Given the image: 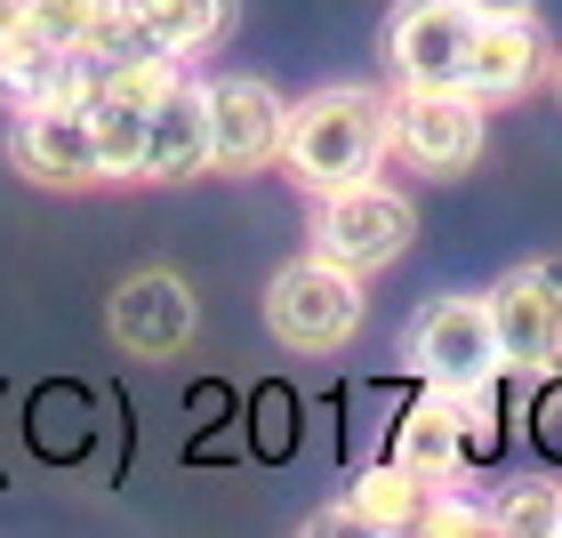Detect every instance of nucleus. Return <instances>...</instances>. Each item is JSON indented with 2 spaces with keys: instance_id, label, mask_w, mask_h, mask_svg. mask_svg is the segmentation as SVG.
<instances>
[{
  "instance_id": "f257e3e1",
  "label": "nucleus",
  "mask_w": 562,
  "mask_h": 538,
  "mask_svg": "<svg viewBox=\"0 0 562 538\" xmlns=\"http://www.w3.org/2000/svg\"><path fill=\"white\" fill-rule=\"evenodd\" d=\"M394 153V97L378 89H314L290 105V137H281V169L297 177L305 193H338V186H362V177L386 169Z\"/></svg>"
},
{
  "instance_id": "f03ea898",
  "label": "nucleus",
  "mask_w": 562,
  "mask_h": 538,
  "mask_svg": "<svg viewBox=\"0 0 562 538\" xmlns=\"http://www.w3.org/2000/svg\"><path fill=\"white\" fill-rule=\"evenodd\" d=\"M362 273L322 258V249H305V258H290L273 281H266V329L290 354H346L353 338H362Z\"/></svg>"
},
{
  "instance_id": "7ed1b4c3",
  "label": "nucleus",
  "mask_w": 562,
  "mask_h": 538,
  "mask_svg": "<svg viewBox=\"0 0 562 538\" xmlns=\"http://www.w3.org/2000/svg\"><path fill=\"white\" fill-rule=\"evenodd\" d=\"M491 153V105L474 89H411L394 81V161L418 177H467Z\"/></svg>"
},
{
  "instance_id": "20e7f679",
  "label": "nucleus",
  "mask_w": 562,
  "mask_h": 538,
  "mask_svg": "<svg viewBox=\"0 0 562 538\" xmlns=\"http://www.w3.org/2000/svg\"><path fill=\"white\" fill-rule=\"evenodd\" d=\"M402 362H411L426 386H450V394H474L482 378H498L506 354H498L491 290H482V298H434V305H418L411 329H402Z\"/></svg>"
},
{
  "instance_id": "39448f33",
  "label": "nucleus",
  "mask_w": 562,
  "mask_h": 538,
  "mask_svg": "<svg viewBox=\"0 0 562 538\" xmlns=\"http://www.w3.org/2000/svg\"><path fill=\"white\" fill-rule=\"evenodd\" d=\"M411 234H418V210H411V193L386 186V177L314 193V249L353 266V273H386L402 249H411Z\"/></svg>"
},
{
  "instance_id": "423d86ee",
  "label": "nucleus",
  "mask_w": 562,
  "mask_h": 538,
  "mask_svg": "<svg viewBox=\"0 0 562 538\" xmlns=\"http://www.w3.org/2000/svg\"><path fill=\"white\" fill-rule=\"evenodd\" d=\"M474 33H482L474 0H394L378 48H386L394 81H411V89H467Z\"/></svg>"
},
{
  "instance_id": "0eeeda50",
  "label": "nucleus",
  "mask_w": 562,
  "mask_h": 538,
  "mask_svg": "<svg viewBox=\"0 0 562 538\" xmlns=\"http://www.w3.org/2000/svg\"><path fill=\"white\" fill-rule=\"evenodd\" d=\"M9 161L48 193H89L105 186V137L89 105H16L9 121Z\"/></svg>"
},
{
  "instance_id": "6e6552de",
  "label": "nucleus",
  "mask_w": 562,
  "mask_h": 538,
  "mask_svg": "<svg viewBox=\"0 0 562 538\" xmlns=\"http://www.w3.org/2000/svg\"><path fill=\"white\" fill-rule=\"evenodd\" d=\"M498 354L515 378H554L562 370V266H515L491 290Z\"/></svg>"
},
{
  "instance_id": "1a4fd4ad",
  "label": "nucleus",
  "mask_w": 562,
  "mask_h": 538,
  "mask_svg": "<svg viewBox=\"0 0 562 538\" xmlns=\"http://www.w3.org/2000/svg\"><path fill=\"white\" fill-rule=\"evenodd\" d=\"M281 137H290V105L234 72V81H210V169L217 177H258L281 161Z\"/></svg>"
},
{
  "instance_id": "9d476101",
  "label": "nucleus",
  "mask_w": 562,
  "mask_h": 538,
  "mask_svg": "<svg viewBox=\"0 0 562 538\" xmlns=\"http://www.w3.org/2000/svg\"><path fill=\"white\" fill-rule=\"evenodd\" d=\"M105 329L137 362H177V354L193 346V329H201V305L177 273H130L105 305Z\"/></svg>"
},
{
  "instance_id": "9b49d317",
  "label": "nucleus",
  "mask_w": 562,
  "mask_h": 538,
  "mask_svg": "<svg viewBox=\"0 0 562 538\" xmlns=\"http://www.w3.org/2000/svg\"><path fill=\"white\" fill-rule=\"evenodd\" d=\"M105 81H113V65L97 48H65V41H41V33L0 48V97L9 105H97Z\"/></svg>"
},
{
  "instance_id": "f8f14e48",
  "label": "nucleus",
  "mask_w": 562,
  "mask_h": 538,
  "mask_svg": "<svg viewBox=\"0 0 562 538\" xmlns=\"http://www.w3.org/2000/svg\"><path fill=\"white\" fill-rule=\"evenodd\" d=\"M539 81H547V33H539V16H482L467 89L482 97V105H522Z\"/></svg>"
},
{
  "instance_id": "ddd939ff",
  "label": "nucleus",
  "mask_w": 562,
  "mask_h": 538,
  "mask_svg": "<svg viewBox=\"0 0 562 538\" xmlns=\"http://www.w3.org/2000/svg\"><path fill=\"white\" fill-rule=\"evenodd\" d=\"M394 458L411 474L426 482H458L474 467V434H467V394H450V386H426L411 410H402V426H394Z\"/></svg>"
},
{
  "instance_id": "4468645a",
  "label": "nucleus",
  "mask_w": 562,
  "mask_h": 538,
  "mask_svg": "<svg viewBox=\"0 0 562 538\" xmlns=\"http://www.w3.org/2000/svg\"><path fill=\"white\" fill-rule=\"evenodd\" d=\"M210 169V81H177L153 97V137H145V186H177V177Z\"/></svg>"
},
{
  "instance_id": "2eb2a0df",
  "label": "nucleus",
  "mask_w": 562,
  "mask_h": 538,
  "mask_svg": "<svg viewBox=\"0 0 562 538\" xmlns=\"http://www.w3.org/2000/svg\"><path fill=\"white\" fill-rule=\"evenodd\" d=\"M426 498H434V482L411 474L386 450L378 467H362L346 482V498L329 506V523H346V530H426Z\"/></svg>"
},
{
  "instance_id": "dca6fc26",
  "label": "nucleus",
  "mask_w": 562,
  "mask_h": 538,
  "mask_svg": "<svg viewBox=\"0 0 562 538\" xmlns=\"http://www.w3.org/2000/svg\"><path fill=\"white\" fill-rule=\"evenodd\" d=\"M137 16L161 33L169 57L201 65L210 48H225V33H234V0H137Z\"/></svg>"
},
{
  "instance_id": "f3484780",
  "label": "nucleus",
  "mask_w": 562,
  "mask_h": 538,
  "mask_svg": "<svg viewBox=\"0 0 562 538\" xmlns=\"http://www.w3.org/2000/svg\"><path fill=\"white\" fill-rule=\"evenodd\" d=\"M121 16H130V0H33V33L65 48H105Z\"/></svg>"
},
{
  "instance_id": "a211bd4d",
  "label": "nucleus",
  "mask_w": 562,
  "mask_h": 538,
  "mask_svg": "<svg viewBox=\"0 0 562 538\" xmlns=\"http://www.w3.org/2000/svg\"><path fill=\"white\" fill-rule=\"evenodd\" d=\"M491 506H498V530L515 538H562V482H506Z\"/></svg>"
},
{
  "instance_id": "6ab92c4d",
  "label": "nucleus",
  "mask_w": 562,
  "mask_h": 538,
  "mask_svg": "<svg viewBox=\"0 0 562 538\" xmlns=\"http://www.w3.org/2000/svg\"><path fill=\"white\" fill-rule=\"evenodd\" d=\"M530 426H539V442H547V450L562 458V386H547V394H539V410H530Z\"/></svg>"
},
{
  "instance_id": "aec40b11",
  "label": "nucleus",
  "mask_w": 562,
  "mask_h": 538,
  "mask_svg": "<svg viewBox=\"0 0 562 538\" xmlns=\"http://www.w3.org/2000/svg\"><path fill=\"white\" fill-rule=\"evenodd\" d=\"M33 33V0H0V48Z\"/></svg>"
},
{
  "instance_id": "412c9836",
  "label": "nucleus",
  "mask_w": 562,
  "mask_h": 538,
  "mask_svg": "<svg viewBox=\"0 0 562 538\" xmlns=\"http://www.w3.org/2000/svg\"><path fill=\"white\" fill-rule=\"evenodd\" d=\"M474 9H482V16H530L539 0H474Z\"/></svg>"
}]
</instances>
